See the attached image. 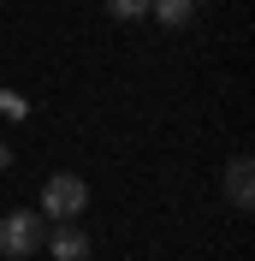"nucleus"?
I'll use <instances>...</instances> for the list:
<instances>
[{"label":"nucleus","instance_id":"nucleus-1","mask_svg":"<svg viewBox=\"0 0 255 261\" xmlns=\"http://www.w3.org/2000/svg\"><path fill=\"white\" fill-rule=\"evenodd\" d=\"M83 208H89V184H83L78 172H54V178L42 184V214H48V220L71 226Z\"/></svg>","mask_w":255,"mask_h":261},{"label":"nucleus","instance_id":"nucleus-7","mask_svg":"<svg viewBox=\"0 0 255 261\" xmlns=\"http://www.w3.org/2000/svg\"><path fill=\"white\" fill-rule=\"evenodd\" d=\"M0 113H12V119H30V113H24V95H12V89H0Z\"/></svg>","mask_w":255,"mask_h":261},{"label":"nucleus","instance_id":"nucleus-3","mask_svg":"<svg viewBox=\"0 0 255 261\" xmlns=\"http://www.w3.org/2000/svg\"><path fill=\"white\" fill-rule=\"evenodd\" d=\"M225 202H232L238 214L255 208V166H249V154H238V161L225 166Z\"/></svg>","mask_w":255,"mask_h":261},{"label":"nucleus","instance_id":"nucleus-4","mask_svg":"<svg viewBox=\"0 0 255 261\" xmlns=\"http://www.w3.org/2000/svg\"><path fill=\"white\" fill-rule=\"evenodd\" d=\"M48 249H54V261H83V255H89V238H83L78 226H60L48 238Z\"/></svg>","mask_w":255,"mask_h":261},{"label":"nucleus","instance_id":"nucleus-5","mask_svg":"<svg viewBox=\"0 0 255 261\" xmlns=\"http://www.w3.org/2000/svg\"><path fill=\"white\" fill-rule=\"evenodd\" d=\"M148 12H155L160 24H172V30H178V24H190V18H196V0H148Z\"/></svg>","mask_w":255,"mask_h":261},{"label":"nucleus","instance_id":"nucleus-8","mask_svg":"<svg viewBox=\"0 0 255 261\" xmlns=\"http://www.w3.org/2000/svg\"><path fill=\"white\" fill-rule=\"evenodd\" d=\"M0 166H12V148H6V143H0Z\"/></svg>","mask_w":255,"mask_h":261},{"label":"nucleus","instance_id":"nucleus-2","mask_svg":"<svg viewBox=\"0 0 255 261\" xmlns=\"http://www.w3.org/2000/svg\"><path fill=\"white\" fill-rule=\"evenodd\" d=\"M42 238H48V231H42V214H30V208H12L6 220H0V255H12V261L36 255Z\"/></svg>","mask_w":255,"mask_h":261},{"label":"nucleus","instance_id":"nucleus-6","mask_svg":"<svg viewBox=\"0 0 255 261\" xmlns=\"http://www.w3.org/2000/svg\"><path fill=\"white\" fill-rule=\"evenodd\" d=\"M107 12L131 24V18H148V0H107Z\"/></svg>","mask_w":255,"mask_h":261}]
</instances>
